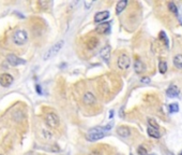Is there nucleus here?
<instances>
[{
  "instance_id": "obj_1",
  "label": "nucleus",
  "mask_w": 182,
  "mask_h": 155,
  "mask_svg": "<svg viewBox=\"0 0 182 155\" xmlns=\"http://www.w3.org/2000/svg\"><path fill=\"white\" fill-rule=\"evenodd\" d=\"M63 45H64L63 40H60V41H58V42H56L55 44H53V45H51V47L47 50V52H45L43 59L44 60H48V59H51V58H53L54 56H56V55L60 52V50L63 47Z\"/></svg>"
},
{
  "instance_id": "obj_2",
  "label": "nucleus",
  "mask_w": 182,
  "mask_h": 155,
  "mask_svg": "<svg viewBox=\"0 0 182 155\" xmlns=\"http://www.w3.org/2000/svg\"><path fill=\"white\" fill-rule=\"evenodd\" d=\"M105 129L104 127H97V128H93L91 130H89L86 136L88 141H97V140H100L102 139L104 136H105Z\"/></svg>"
},
{
  "instance_id": "obj_3",
  "label": "nucleus",
  "mask_w": 182,
  "mask_h": 155,
  "mask_svg": "<svg viewBox=\"0 0 182 155\" xmlns=\"http://www.w3.org/2000/svg\"><path fill=\"white\" fill-rule=\"evenodd\" d=\"M12 40L16 45H24L28 41V34L25 29H18L14 32Z\"/></svg>"
},
{
  "instance_id": "obj_4",
  "label": "nucleus",
  "mask_w": 182,
  "mask_h": 155,
  "mask_svg": "<svg viewBox=\"0 0 182 155\" xmlns=\"http://www.w3.org/2000/svg\"><path fill=\"white\" fill-rule=\"evenodd\" d=\"M45 122L51 128H57L60 125V119L55 112H49L45 115Z\"/></svg>"
},
{
  "instance_id": "obj_5",
  "label": "nucleus",
  "mask_w": 182,
  "mask_h": 155,
  "mask_svg": "<svg viewBox=\"0 0 182 155\" xmlns=\"http://www.w3.org/2000/svg\"><path fill=\"white\" fill-rule=\"evenodd\" d=\"M117 65H118V68L121 70H126L129 69V67L131 66V59L129 55L126 54H121L118 57V60H117Z\"/></svg>"
},
{
  "instance_id": "obj_6",
  "label": "nucleus",
  "mask_w": 182,
  "mask_h": 155,
  "mask_svg": "<svg viewBox=\"0 0 182 155\" xmlns=\"http://www.w3.org/2000/svg\"><path fill=\"white\" fill-rule=\"evenodd\" d=\"M14 82V78L10 73H2L0 74V86L7 88L10 87L12 85V83Z\"/></svg>"
},
{
  "instance_id": "obj_7",
  "label": "nucleus",
  "mask_w": 182,
  "mask_h": 155,
  "mask_svg": "<svg viewBox=\"0 0 182 155\" xmlns=\"http://www.w3.org/2000/svg\"><path fill=\"white\" fill-rule=\"evenodd\" d=\"M7 62L13 66V67H16V66H21V65H25L26 64V60L23 59V58H19L17 57L16 55L14 54H10L7 56Z\"/></svg>"
},
{
  "instance_id": "obj_8",
  "label": "nucleus",
  "mask_w": 182,
  "mask_h": 155,
  "mask_svg": "<svg viewBox=\"0 0 182 155\" xmlns=\"http://www.w3.org/2000/svg\"><path fill=\"white\" fill-rule=\"evenodd\" d=\"M82 101H84V103L87 105V106H93V105L97 103V98H95V96L93 95L92 93L87 92V93L84 95V97H82Z\"/></svg>"
},
{
  "instance_id": "obj_9",
  "label": "nucleus",
  "mask_w": 182,
  "mask_h": 155,
  "mask_svg": "<svg viewBox=\"0 0 182 155\" xmlns=\"http://www.w3.org/2000/svg\"><path fill=\"white\" fill-rule=\"evenodd\" d=\"M110 31V24L109 23H102L97 26L95 32L99 35H106Z\"/></svg>"
},
{
  "instance_id": "obj_10",
  "label": "nucleus",
  "mask_w": 182,
  "mask_h": 155,
  "mask_svg": "<svg viewBox=\"0 0 182 155\" xmlns=\"http://www.w3.org/2000/svg\"><path fill=\"white\" fill-rule=\"evenodd\" d=\"M111 49H110L109 45H106L105 47H103L100 52V55L102 57V59L104 60L105 62H109V59H110V54H111Z\"/></svg>"
},
{
  "instance_id": "obj_11",
  "label": "nucleus",
  "mask_w": 182,
  "mask_h": 155,
  "mask_svg": "<svg viewBox=\"0 0 182 155\" xmlns=\"http://www.w3.org/2000/svg\"><path fill=\"white\" fill-rule=\"evenodd\" d=\"M109 17V12L108 11H101L97 12L94 15V22L95 23H102V22L106 21Z\"/></svg>"
},
{
  "instance_id": "obj_12",
  "label": "nucleus",
  "mask_w": 182,
  "mask_h": 155,
  "mask_svg": "<svg viewBox=\"0 0 182 155\" xmlns=\"http://www.w3.org/2000/svg\"><path fill=\"white\" fill-rule=\"evenodd\" d=\"M97 45H99V39L95 38V37H90L87 40V42H86V47H87V49L90 50V51L97 49Z\"/></svg>"
},
{
  "instance_id": "obj_13",
  "label": "nucleus",
  "mask_w": 182,
  "mask_h": 155,
  "mask_svg": "<svg viewBox=\"0 0 182 155\" xmlns=\"http://www.w3.org/2000/svg\"><path fill=\"white\" fill-rule=\"evenodd\" d=\"M147 132L150 137L154 138V139H160V137H161V134H160V130L157 127H153L149 125L148 128H147Z\"/></svg>"
},
{
  "instance_id": "obj_14",
  "label": "nucleus",
  "mask_w": 182,
  "mask_h": 155,
  "mask_svg": "<svg viewBox=\"0 0 182 155\" xmlns=\"http://www.w3.org/2000/svg\"><path fill=\"white\" fill-rule=\"evenodd\" d=\"M117 134L122 138H128L130 135H131V132H130V128L126 126H119L117 128Z\"/></svg>"
},
{
  "instance_id": "obj_15",
  "label": "nucleus",
  "mask_w": 182,
  "mask_h": 155,
  "mask_svg": "<svg viewBox=\"0 0 182 155\" xmlns=\"http://www.w3.org/2000/svg\"><path fill=\"white\" fill-rule=\"evenodd\" d=\"M180 93L179 88L177 87L176 85H170L169 87H168V90H166V94L168 97H170V98H174V97H176V96H178Z\"/></svg>"
},
{
  "instance_id": "obj_16",
  "label": "nucleus",
  "mask_w": 182,
  "mask_h": 155,
  "mask_svg": "<svg viewBox=\"0 0 182 155\" xmlns=\"http://www.w3.org/2000/svg\"><path fill=\"white\" fill-rule=\"evenodd\" d=\"M134 70H135L136 73H143L146 70V66L141 60L137 59L135 62H134Z\"/></svg>"
},
{
  "instance_id": "obj_17",
  "label": "nucleus",
  "mask_w": 182,
  "mask_h": 155,
  "mask_svg": "<svg viewBox=\"0 0 182 155\" xmlns=\"http://www.w3.org/2000/svg\"><path fill=\"white\" fill-rule=\"evenodd\" d=\"M126 5H128V1H126V0H121V1H119V2L117 3V5H116V13H117V14H120V13L126 9Z\"/></svg>"
},
{
  "instance_id": "obj_18",
  "label": "nucleus",
  "mask_w": 182,
  "mask_h": 155,
  "mask_svg": "<svg viewBox=\"0 0 182 155\" xmlns=\"http://www.w3.org/2000/svg\"><path fill=\"white\" fill-rule=\"evenodd\" d=\"M174 65L178 69H182V55L179 54V55H176L174 57Z\"/></svg>"
},
{
  "instance_id": "obj_19",
  "label": "nucleus",
  "mask_w": 182,
  "mask_h": 155,
  "mask_svg": "<svg viewBox=\"0 0 182 155\" xmlns=\"http://www.w3.org/2000/svg\"><path fill=\"white\" fill-rule=\"evenodd\" d=\"M159 71L161 73H165L167 71V64L165 62H160V64H159Z\"/></svg>"
},
{
  "instance_id": "obj_20",
  "label": "nucleus",
  "mask_w": 182,
  "mask_h": 155,
  "mask_svg": "<svg viewBox=\"0 0 182 155\" xmlns=\"http://www.w3.org/2000/svg\"><path fill=\"white\" fill-rule=\"evenodd\" d=\"M168 109H169L170 113H176L179 111V106H178V103H172V105H169Z\"/></svg>"
},
{
  "instance_id": "obj_21",
  "label": "nucleus",
  "mask_w": 182,
  "mask_h": 155,
  "mask_svg": "<svg viewBox=\"0 0 182 155\" xmlns=\"http://www.w3.org/2000/svg\"><path fill=\"white\" fill-rule=\"evenodd\" d=\"M160 39L164 40L165 45H166V47H168V39H167V37H166V35H165L164 31H161V32H160Z\"/></svg>"
},
{
  "instance_id": "obj_22",
  "label": "nucleus",
  "mask_w": 182,
  "mask_h": 155,
  "mask_svg": "<svg viewBox=\"0 0 182 155\" xmlns=\"http://www.w3.org/2000/svg\"><path fill=\"white\" fill-rule=\"evenodd\" d=\"M168 9H169L172 12H174V13H176V14H178V9H177V7L175 5V3L174 2H169L168 3Z\"/></svg>"
},
{
  "instance_id": "obj_23",
  "label": "nucleus",
  "mask_w": 182,
  "mask_h": 155,
  "mask_svg": "<svg viewBox=\"0 0 182 155\" xmlns=\"http://www.w3.org/2000/svg\"><path fill=\"white\" fill-rule=\"evenodd\" d=\"M42 134H43L44 138H46V139H51V138L53 137L51 132H48V130H46V129H43V130H42Z\"/></svg>"
},
{
  "instance_id": "obj_24",
  "label": "nucleus",
  "mask_w": 182,
  "mask_h": 155,
  "mask_svg": "<svg viewBox=\"0 0 182 155\" xmlns=\"http://www.w3.org/2000/svg\"><path fill=\"white\" fill-rule=\"evenodd\" d=\"M137 152H138L139 155H148V153H147V150L145 149L144 147H139L138 149H137Z\"/></svg>"
},
{
  "instance_id": "obj_25",
  "label": "nucleus",
  "mask_w": 182,
  "mask_h": 155,
  "mask_svg": "<svg viewBox=\"0 0 182 155\" xmlns=\"http://www.w3.org/2000/svg\"><path fill=\"white\" fill-rule=\"evenodd\" d=\"M93 3H94V2H92V1H90V2L86 1V2H85V8L87 9V10H89L90 7H91V5H93Z\"/></svg>"
},
{
  "instance_id": "obj_26",
  "label": "nucleus",
  "mask_w": 182,
  "mask_h": 155,
  "mask_svg": "<svg viewBox=\"0 0 182 155\" xmlns=\"http://www.w3.org/2000/svg\"><path fill=\"white\" fill-rule=\"evenodd\" d=\"M140 81H141V83H149L150 82V79H149L148 77H145V78H143Z\"/></svg>"
},
{
  "instance_id": "obj_27",
  "label": "nucleus",
  "mask_w": 182,
  "mask_h": 155,
  "mask_svg": "<svg viewBox=\"0 0 182 155\" xmlns=\"http://www.w3.org/2000/svg\"><path fill=\"white\" fill-rule=\"evenodd\" d=\"M36 92H38L39 95H41L42 92H41V87H40V85H36Z\"/></svg>"
},
{
  "instance_id": "obj_28",
  "label": "nucleus",
  "mask_w": 182,
  "mask_h": 155,
  "mask_svg": "<svg viewBox=\"0 0 182 155\" xmlns=\"http://www.w3.org/2000/svg\"><path fill=\"white\" fill-rule=\"evenodd\" d=\"M111 116H114V111H110V114H109V117H111Z\"/></svg>"
},
{
  "instance_id": "obj_29",
  "label": "nucleus",
  "mask_w": 182,
  "mask_h": 155,
  "mask_svg": "<svg viewBox=\"0 0 182 155\" xmlns=\"http://www.w3.org/2000/svg\"><path fill=\"white\" fill-rule=\"evenodd\" d=\"M180 155H182V152H181V153H180Z\"/></svg>"
},
{
  "instance_id": "obj_30",
  "label": "nucleus",
  "mask_w": 182,
  "mask_h": 155,
  "mask_svg": "<svg viewBox=\"0 0 182 155\" xmlns=\"http://www.w3.org/2000/svg\"><path fill=\"white\" fill-rule=\"evenodd\" d=\"M130 155H133V154H130Z\"/></svg>"
}]
</instances>
